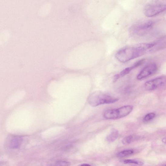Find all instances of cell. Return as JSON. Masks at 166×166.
<instances>
[{
    "label": "cell",
    "instance_id": "obj_13",
    "mask_svg": "<svg viewBox=\"0 0 166 166\" xmlns=\"http://www.w3.org/2000/svg\"><path fill=\"white\" fill-rule=\"evenodd\" d=\"M133 68H134L132 66L131 67L127 68L121 72L120 73V75L121 77H124L128 75Z\"/></svg>",
    "mask_w": 166,
    "mask_h": 166
},
{
    "label": "cell",
    "instance_id": "obj_20",
    "mask_svg": "<svg viewBox=\"0 0 166 166\" xmlns=\"http://www.w3.org/2000/svg\"><path fill=\"white\" fill-rule=\"evenodd\" d=\"M165 165H166V164Z\"/></svg>",
    "mask_w": 166,
    "mask_h": 166
},
{
    "label": "cell",
    "instance_id": "obj_17",
    "mask_svg": "<svg viewBox=\"0 0 166 166\" xmlns=\"http://www.w3.org/2000/svg\"><path fill=\"white\" fill-rule=\"evenodd\" d=\"M121 76L120 75V74H117L115 75L114 77V81H116L118 80V79H119V78Z\"/></svg>",
    "mask_w": 166,
    "mask_h": 166
},
{
    "label": "cell",
    "instance_id": "obj_4",
    "mask_svg": "<svg viewBox=\"0 0 166 166\" xmlns=\"http://www.w3.org/2000/svg\"><path fill=\"white\" fill-rule=\"evenodd\" d=\"M166 11V5L154 4L146 6L144 10L145 16L148 17H153L160 14Z\"/></svg>",
    "mask_w": 166,
    "mask_h": 166
},
{
    "label": "cell",
    "instance_id": "obj_2",
    "mask_svg": "<svg viewBox=\"0 0 166 166\" xmlns=\"http://www.w3.org/2000/svg\"><path fill=\"white\" fill-rule=\"evenodd\" d=\"M118 98L100 91H97L91 94L88 98V103L91 107H96L104 104H112L117 102Z\"/></svg>",
    "mask_w": 166,
    "mask_h": 166
},
{
    "label": "cell",
    "instance_id": "obj_16",
    "mask_svg": "<svg viewBox=\"0 0 166 166\" xmlns=\"http://www.w3.org/2000/svg\"><path fill=\"white\" fill-rule=\"evenodd\" d=\"M144 59H142L141 60L139 61L136 62L132 66L134 68L139 67L140 65H141L142 63H143L144 62Z\"/></svg>",
    "mask_w": 166,
    "mask_h": 166
},
{
    "label": "cell",
    "instance_id": "obj_11",
    "mask_svg": "<svg viewBox=\"0 0 166 166\" xmlns=\"http://www.w3.org/2000/svg\"><path fill=\"white\" fill-rule=\"evenodd\" d=\"M137 137L134 135H129L124 137L122 140V143L124 145H128L136 140Z\"/></svg>",
    "mask_w": 166,
    "mask_h": 166
},
{
    "label": "cell",
    "instance_id": "obj_19",
    "mask_svg": "<svg viewBox=\"0 0 166 166\" xmlns=\"http://www.w3.org/2000/svg\"><path fill=\"white\" fill-rule=\"evenodd\" d=\"M162 141L164 143L166 144V138H164L162 140Z\"/></svg>",
    "mask_w": 166,
    "mask_h": 166
},
{
    "label": "cell",
    "instance_id": "obj_8",
    "mask_svg": "<svg viewBox=\"0 0 166 166\" xmlns=\"http://www.w3.org/2000/svg\"><path fill=\"white\" fill-rule=\"evenodd\" d=\"M22 141L21 137L18 136H15L12 137L9 142V147L11 149H16L20 147Z\"/></svg>",
    "mask_w": 166,
    "mask_h": 166
},
{
    "label": "cell",
    "instance_id": "obj_15",
    "mask_svg": "<svg viewBox=\"0 0 166 166\" xmlns=\"http://www.w3.org/2000/svg\"><path fill=\"white\" fill-rule=\"evenodd\" d=\"M71 163L66 161H59L55 163V165L56 166H70Z\"/></svg>",
    "mask_w": 166,
    "mask_h": 166
},
{
    "label": "cell",
    "instance_id": "obj_7",
    "mask_svg": "<svg viewBox=\"0 0 166 166\" xmlns=\"http://www.w3.org/2000/svg\"><path fill=\"white\" fill-rule=\"evenodd\" d=\"M154 22L151 21L146 22L140 25L137 26L135 28L134 32L137 34H140L150 29L153 26Z\"/></svg>",
    "mask_w": 166,
    "mask_h": 166
},
{
    "label": "cell",
    "instance_id": "obj_12",
    "mask_svg": "<svg viewBox=\"0 0 166 166\" xmlns=\"http://www.w3.org/2000/svg\"><path fill=\"white\" fill-rule=\"evenodd\" d=\"M122 162L125 164H134L139 165L143 164V163L135 159H126L123 160Z\"/></svg>",
    "mask_w": 166,
    "mask_h": 166
},
{
    "label": "cell",
    "instance_id": "obj_9",
    "mask_svg": "<svg viewBox=\"0 0 166 166\" xmlns=\"http://www.w3.org/2000/svg\"><path fill=\"white\" fill-rule=\"evenodd\" d=\"M118 136V131L115 129H113L110 134L106 138V140L108 142H112L117 139Z\"/></svg>",
    "mask_w": 166,
    "mask_h": 166
},
{
    "label": "cell",
    "instance_id": "obj_10",
    "mask_svg": "<svg viewBox=\"0 0 166 166\" xmlns=\"http://www.w3.org/2000/svg\"><path fill=\"white\" fill-rule=\"evenodd\" d=\"M134 153V151L132 149L124 150L119 152L117 154L118 158H123L131 155Z\"/></svg>",
    "mask_w": 166,
    "mask_h": 166
},
{
    "label": "cell",
    "instance_id": "obj_1",
    "mask_svg": "<svg viewBox=\"0 0 166 166\" xmlns=\"http://www.w3.org/2000/svg\"><path fill=\"white\" fill-rule=\"evenodd\" d=\"M155 45L154 43H142L125 47L118 51L115 57L119 61L125 63L142 56Z\"/></svg>",
    "mask_w": 166,
    "mask_h": 166
},
{
    "label": "cell",
    "instance_id": "obj_5",
    "mask_svg": "<svg viewBox=\"0 0 166 166\" xmlns=\"http://www.w3.org/2000/svg\"><path fill=\"white\" fill-rule=\"evenodd\" d=\"M166 82V78L160 77L146 82L144 85L145 89L147 91H153L163 86Z\"/></svg>",
    "mask_w": 166,
    "mask_h": 166
},
{
    "label": "cell",
    "instance_id": "obj_14",
    "mask_svg": "<svg viewBox=\"0 0 166 166\" xmlns=\"http://www.w3.org/2000/svg\"><path fill=\"white\" fill-rule=\"evenodd\" d=\"M155 116V113H150L146 115L144 119V120L146 122L149 121L154 119Z\"/></svg>",
    "mask_w": 166,
    "mask_h": 166
},
{
    "label": "cell",
    "instance_id": "obj_6",
    "mask_svg": "<svg viewBox=\"0 0 166 166\" xmlns=\"http://www.w3.org/2000/svg\"><path fill=\"white\" fill-rule=\"evenodd\" d=\"M157 66L155 63H152L148 65L138 75L137 79L138 80L144 79L154 74L157 70Z\"/></svg>",
    "mask_w": 166,
    "mask_h": 166
},
{
    "label": "cell",
    "instance_id": "obj_18",
    "mask_svg": "<svg viewBox=\"0 0 166 166\" xmlns=\"http://www.w3.org/2000/svg\"><path fill=\"white\" fill-rule=\"evenodd\" d=\"M81 166H91V165L88 164H83L80 165Z\"/></svg>",
    "mask_w": 166,
    "mask_h": 166
},
{
    "label": "cell",
    "instance_id": "obj_3",
    "mask_svg": "<svg viewBox=\"0 0 166 166\" xmlns=\"http://www.w3.org/2000/svg\"><path fill=\"white\" fill-rule=\"evenodd\" d=\"M133 107L131 105H127L116 109H109L106 111L104 117L106 119H117L128 116L131 112Z\"/></svg>",
    "mask_w": 166,
    "mask_h": 166
}]
</instances>
